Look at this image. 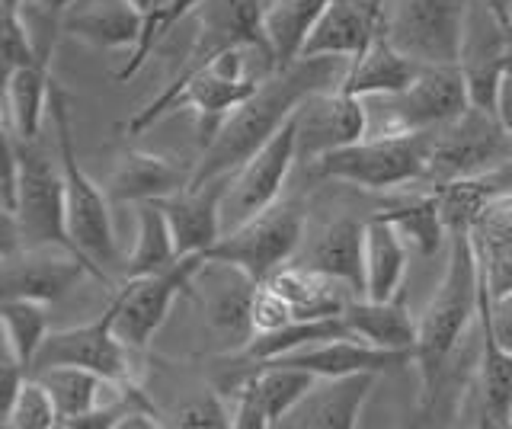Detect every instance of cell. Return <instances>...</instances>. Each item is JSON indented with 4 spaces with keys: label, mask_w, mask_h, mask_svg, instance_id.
I'll return each mask as SVG.
<instances>
[{
    "label": "cell",
    "mask_w": 512,
    "mask_h": 429,
    "mask_svg": "<svg viewBox=\"0 0 512 429\" xmlns=\"http://www.w3.org/2000/svg\"><path fill=\"white\" fill-rule=\"evenodd\" d=\"M346 71H349V58L320 55V58H298L292 65L279 68L276 74H269L234 113L224 116L215 135L202 145L199 161L192 167L189 186L234 173L250 154L260 151L298 113V106L311 93L343 87Z\"/></svg>",
    "instance_id": "cell-1"
},
{
    "label": "cell",
    "mask_w": 512,
    "mask_h": 429,
    "mask_svg": "<svg viewBox=\"0 0 512 429\" xmlns=\"http://www.w3.org/2000/svg\"><path fill=\"white\" fill-rule=\"evenodd\" d=\"M279 71V61L272 55L269 42H237L218 52L208 65L192 71L186 81H173L157 97L138 109L125 122L128 135H141L154 122L176 113V109H192L202 122V145L215 135L224 116L244 103L250 93L260 87L269 74Z\"/></svg>",
    "instance_id": "cell-2"
},
{
    "label": "cell",
    "mask_w": 512,
    "mask_h": 429,
    "mask_svg": "<svg viewBox=\"0 0 512 429\" xmlns=\"http://www.w3.org/2000/svg\"><path fill=\"white\" fill-rule=\"evenodd\" d=\"M480 317V263L468 228L448 231V263L436 295L420 314V333L413 346V365L420 372V401L432 404L442 391L455 353L471 337Z\"/></svg>",
    "instance_id": "cell-3"
},
{
    "label": "cell",
    "mask_w": 512,
    "mask_h": 429,
    "mask_svg": "<svg viewBox=\"0 0 512 429\" xmlns=\"http://www.w3.org/2000/svg\"><path fill=\"white\" fill-rule=\"evenodd\" d=\"M48 116H52L55 151H58L61 177H64V205H68L71 241L80 250V257L96 269V279L109 282L106 266L116 263L112 199L106 189L80 167V157L74 148V129H71V100L55 81H52V100H48Z\"/></svg>",
    "instance_id": "cell-4"
},
{
    "label": "cell",
    "mask_w": 512,
    "mask_h": 429,
    "mask_svg": "<svg viewBox=\"0 0 512 429\" xmlns=\"http://www.w3.org/2000/svg\"><path fill=\"white\" fill-rule=\"evenodd\" d=\"M432 132L413 135H365L346 148H336L311 164L314 177L336 180L368 189V193H388V189L413 186L426 180Z\"/></svg>",
    "instance_id": "cell-5"
},
{
    "label": "cell",
    "mask_w": 512,
    "mask_h": 429,
    "mask_svg": "<svg viewBox=\"0 0 512 429\" xmlns=\"http://www.w3.org/2000/svg\"><path fill=\"white\" fill-rule=\"evenodd\" d=\"M368 135L436 132L471 106L468 81L458 65H423L416 81L400 93L368 97Z\"/></svg>",
    "instance_id": "cell-6"
},
{
    "label": "cell",
    "mask_w": 512,
    "mask_h": 429,
    "mask_svg": "<svg viewBox=\"0 0 512 429\" xmlns=\"http://www.w3.org/2000/svg\"><path fill=\"white\" fill-rule=\"evenodd\" d=\"M7 145L20 164V193L16 212L7 215L16 221L23 247H74L68 231V205H64V177L61 161L39 145V138H20L7 132ZM80 253V250H77Z\"/></svg>",
    "instance_id": "cell-7"
},
{
    "label": "cell",
    "mask_w": 512,
    "mask_h": 429,
    "mask_svg": "<svg viewBox=\"0 0 512 429\" xmlns=\"http://www.w3.org/2000/svg\"><path fill=\"white\" fill-rule=\"evenodd\" d=\"M512 161V135L493 109L468 106L461 116L432 132L429 167L423 186L439 189L455 180H471Z\"/></svg>",
    "instance_id": "cell-8"
},
{
    "label": "cell",
    "mask_w": 512,
    "mask_h": 429,
    "mask_svg": "<svg viewBox=\"0 0 512 429\" xmlns=\"http://www.w3.org/2000/svg\"><path fill=\"white\" fill-rule=\"evenodd\" d=\"M304 212L298 202H276L266 212L247 218L244 225L224 231L205 250V260H221L266 282L279 266L292 263L304 244Z\"/></svg>",
    "instance_id": "cell-9"
},
{
    "label": "cell",
    "mask_w": 512,
    "mask_h": 429,
    "mask_svg": "<svg viewBox=\"0 0 512 429\" xmlns=\"http://www.w3.org/2000/svg\"><path fill=\"white\" fill-rule=\"evenodd\" d=\"M474 0H384L381 36L423 65H458Z\"/></svg>",
    "instance_id": "cell-10"
},
{
    "label": "cell",
    "mask_w": 512,
    "mask_h": 429,
    "mask_svg": "<svg viewBox=\"0 0 512 429\" xmlns=\"http://www.w3.org/2000/svg\"><path fill=\"white\" fill-rule=\"evenodd\" d=\"M205 263V253H186L170 269H160L151 276L125 279L122 289L112 295V311H116V333L125 346L144 349L154 333L164 327L173 301L180 295H192V279Z\"/></svg>",
    "instance_id": "cell-11"
},
{
    "label": "cell",
    "mask_w": 512,
    "mask_h": 429,
    "mask_svg": "<svg viewBox=\"0 0 512 429\" xmlns=\"http://www.w3.org/2000/svg\"><path fill=\"white\" fill-rule=\"evenodd\" d=\"M295 164H298V148H295V116H292L260 151L250 154L247 161L231 173L228 189H224V202H221L224 231L244 225L247 218L266 212L269 205H276Z\"/></svg>",
    "instance_id": "cell-12"
},
{
    "label": "cell",
    "mask_w": 512,
    "mask_h": 429,
    "mask_svg": "<svg viewBox=\"0 0 512 429\" xmlns=\"http://www.w3.org/2000/svg\"><path fill=\"white\" fill-rule=\"evenodd\" d=\"M132 353L135 349L125 346L116 333V311L106 305L103 317H96L90 324L48 333L36 362H32V375L52 369V365H80V369H90L116 381H135Z\"/></svg>",
    "instance_id": "cell-13"
},
{
    "label": "cell",
    "mask_w": 512,
    "mask_h": 429,
    "mask_svg": "<svg viewBox=\"0 0 512 429\" xmlns=\"http://www.w3.org/2000/svg\"><path fill=\"white\" fill-rule=\"evenodd\" d=\"M368 135V106L346 90L311 93L295 113V148L301 164H314L324 154L346 148Z\"/></svg>",
    "instance_id": "cell-14"
},
{
    "label": "cell",
    "mask_w": 512,
    "mask_h": 429,
    "mask_svg": "<svg viewBox=\"0 0 512 429\" xmlns=\"http://www.w3.org/2000/svg\"><path fill=\"white\" fill-rule=\"evenodd\" d=\"M96 269L71 247H20L4 253V298H32L55 305Z\"/></svg>",
    "instance_id": "cell-15"
},
{
    "label": "cell",
    "mask_w": 512,
    "mask_h": 429,
    "mask_svg": "<svg viewBox=\"0 0 512 429\" xmlns=\"http://www.w3.org/2000/svg\"><path fill=\"white\" fill-rule=\"evenodd\" d=\"M263 10H266V0H205V4L192 13L196 36H192V45L173 81H186L192 71L208 65V61L228 49V45L263 42L266 39Z\"/></svg>",
    "instance_id": "cell-16"
},
{
    "label": "cell",
    "mask_w": 512,
    "mask_h": 429,
    "mask_svg": "<svg viewBox=\"0 0 512 429\" xmlns=\"http://www.w3.org/2000/svg\"><path fill=\"white\" fill-rule=\"evenodd\" d=\"M506 58H509L506 23L496 17L484 0H474L468 23H464V39L458 55V68L464 71L474 106L493 109L496 90H500V81L506 74Z\"/></svg>",
    "instance_id": "cell-17"
},
{
    "label": "cell",
    "mask_w": 512,
    "mask_h": 429,
    "mask_svg": "<svg viewBox=\"0 0 512 429\" xmlns=\"http://www.w3.org/2000/svg\"><path fill=\"white\" fill-rule=\"evenodd\" d=\"M378 375H340V378H314L308 394L285 413L279 426L285 429H356L362 423V410L375 391Z\"/></svg>",
    "instance_id": "cell-18"
},
{
    "label": "cell",
    "mask_w": 512,
    "mask_h": 429,
    "mask_svg": "<svg viewBox=\"0 0 512 429\" xmlns=\"http://www.w3.org/2000/svg\"><path fill=\"white\" fill-rule=\"evenodd\" d=\"M196 282H199V292L192 289V298H199L208 324L244 346L253 337L250 308H253V295L260 282L250 273H244V269L221 263V260H205L196 273Z\"/></svg>",
    "instance_id": "cell-19"
},
{
    "label": "cell",
    "mask_w": 512,
    "mask_h": 429,
    "mask_svg": "<svg viewBox=\"0 0 512 429\" xmlns=\"http://www.w3.org/2000/svg\"><path fill=\"white\" fill-rule=\"evenodd\" d=\"M381 36L378 0H330L320 13L314 33L304 42L301 58H359Z\"/></svg>",
    "instance_id": "cell-20"
},
{
    "label": "cell",
    "mask_w": 512,
    "mask_h": 429,
    "mask_svg": "<svg viewBox=\"0 0 512 429\" xmlns=\"http://www.w3.org/2000/svg\"><path fill=\"white\" fill-rule=\"evenodd\" d=\"M269 362L295 365V369H304L317 378H340V375H359V372L384 375V372L404 369V365H413V353L378 349V346L365 343L359 337H336V340H324V343L295 349V353L269 359Z\"/></svg>",
    "instance_id": "cell-21"
},
{
    "label": "cell",
    "mask_w": 512,
    "mask_h": 429,
    "mask_svg": "<svg viewBox=\"0 0 512 429\" xmlns=\"http://www.w3.org/2000/svg\"><path fill=\"white\" fill-rule=\"evenodd\" d=\"M228 180L231 173H224V177L205 180L199 186H186L180 193L160 199V209L167 212L180 257H186V253H205L224 234L221 202Z\"/></svg>",
    "instance_id": "cell-22"
},
{
    "label": "cell",
    "mask_w": 512,
    "mask_h": 429,
    "mask_svg": "<svg viewBox=\"0 0 512 429\" xmlns=\"http://www.w3.org/2000/svg\"><path fill=\"white\" fill-rule=\"evenodd\" d=\"M144 29V17L128 0H71L61 10V33L100 52H132Z\"/></svg>",
    "instance_id": "cell-23"
},
{
    "label": "cell",
    "mask_w": 512,
    "mask_h": 429,
    "mask_svg": "<svg viewBox=\"0 0 512 429\" xmlns=\"http://www.w3.org/2000/svg\"><path fill=\"white\" fill-rule=\"evenodd\" d=\"M298 263L320 269V273L349 282L362 295L365 285V221L336 218L320 225L311 237H304Z\"/></svg>",
    "instance_id": "cell-24"
},
{
    "label": "cell",
    "mask_w": 512,
    "mask_h": 429,
    "mask_svg": "<svg viewBox=\"0 0 512 429\" xmlns=\"http://www.w3.org/2000/svg\"><path fill=\"white\" fill-rule=\"evenodd\" d=\"M192 183V170L180 167L173 157L151 154V151H125L116 170H112L106 193L119 205L138 202H160L173 193H180Z\"/></svg>",
    "instance_id": "cell-25"
},
{
    "label": "cell",
    "mask_w": 512,
    "mask_h": 429,
    "mask_svg": "<svg viewBox=\"0 0 512 429\" xmlns=\"http://www.w3.org/2000/svg\"><path fill=\"white\" fill-rule=\"evenodd\" d=\"M269 289H276L288 305H292L295 317H333L343 314L352 301L359 298V292L349 282L320 273L298 260L279 266L276 273L266 279Z\"/></svg>",
    "instance_id": "cell-26"
},
{
    "label": "cell",
    "mask_w": 512,
    "mask_h": 429,
    "mask_svg": "<svg viewBox=\"0 0 512 429\" xmlns=\"http://www.w3.org/2000/svg\"><path fill=\"white\" fill-rule=\"evenodd\" d=\"M423 71V61H416L404 49H397L394 42L378 36L368 49L349 61V71L343 77V87L352 97H384V93H400L416 81V74Z\"/></svg>",
    "instance_id": "cell-27"
},
{
    "label": "cell",
    "mask_w": 512,
    "mask_h": 429,
    "mask_svg": "<svg viewBox=\"0 0 512 429\" xmlns=\"http://www.w3.org/2000/svg\"><path fill=\"white\" fill-rule=\"evenodd\" d=\"M410 244L397 231L394 221L381 212L365 221V285L362 295L375 301H391L400 295L407 276Z\"/></svg>",
    "instance_id": "cell-28"
},
{
    "label": "cell",
    "mask_w": 512,
    "mask_h": 429,
    "mask_svg": "<svg viewBox=\"0 0 512 429\" xmlns=\"http://www.w3.org/2000/svg\"><path fill=\"white\" fill-rule=\"evenodd\" d=\"M349 333L378 349H397V353H413L420 321H413V314L404 305V295L391 301H375L359 295L343 311Z\"/></svg>",
    "instance_id": "cell-29"
},
{
    "label": "cell",
    "mask_w": 512,
    "mask_h": 429,
    "mask_svg": "<svg viewBox=\"0 0 512 429\" xmlns=\"http://www.w3.org/2000/svg\"><path fill=\"white\" fill-rule=\"evenodd\" d=\"M471 237L490 295L512 292V196L490 202L471 225Z\"/></svg>",
    "instance_id": "cell-30"
},
{
    "label": "cell",
    "mask_w": 512,
    "mask_h": 429,
    "mask_svg": "<svg viewBox=\"0 0 512 429\" xmlns=\"http://www.w3.org/2000/svg\"><path fill=\"white\" fill-rule=\"evenodd\" d=\"M48 100H52V74H48L45 61L7 71L4 77L7 132L20 138H39L42 122L48 116Z\"/></svg>",
    "instance_id": "cell-31"
},
{
    "label": "cell",
    "mask_w": 512,
    "mask_h": 429,
    "mask_svg": "<svg viewBox=\"0 0 512 429\" xmlns=\"http://www.w3.org/2000/svg\"><path fill=\"white\" fill-rule=\"evenodd\" d=\"M330 0H266L263 10V36L276 55L279 68L301 58L304 42L314 33L320 13Z\"/></svg>",
    "instance_id": "cell-32"
},
{
    "label": "cell",
    "mask_w": 512,
    "mask_h": 429,
    "mask_svg": "<svg viewBox=\"0 0 512 429\" xmlns=\"http://www.w3.org/2000/svg\"><path fill=\"white\" fill-rule=\"evenodd\" d=\"M132 209H135V244L132 253L125 257V279L170 269L180 260V247H176L167 212L160 209V202H138Z\"/></svg>",
    "instance_id": "cell-33"
},
{
    "label": "cell",
    "mask_w": 512,
    "mask_h": 429,
    "mask_svg": "<svg viewBox=\"0 0 512 429\" xmlns=\"http://www.w3.org/2000/svg\"><path fill=\"white\" fill-rule=\"evenodd\" d=\"M0 321H4V349H10L32 375V362H36L45 337L52 333L48 305L32 298H4Z\"/></svg>",
    "instance_id": "cell-34"
},
{
    "label": "cell",
    "mask_w": 512,
    "mask_h": 429,
    "mask_svg": "<svg viewBox=\"0 0 512 429\" xmlns=\"http://www.w3.org/2000/svg\"><path fill=\"white\" fill-rule=\"evenodd\" d=\"M388 221H394L397 231L404 234V241L416 250L429 257L442 247V241H448V228H445V218L439 209V196L436 189H426V193L413 196L410 202H400L394 209H384L381 212Z\"/></svg>",
    "instance_id": "cell-35"
},
{
    "label": "cell",
    "mask_w": 512,
    "mask_h": 429,
    "mask_svg": "<svg viewBox=\"0 0 512 429\" xmlns=\"http://www.w3.org/2000/svg\"><path fill=\"white\" fill-rule=\"evenodd\" d=\"M0 426L4 429H58L61 413L55 407V397L36 375L23 381L20 394L10 404L7 413H0Z\"/></svg>",
    "instance_id": "cell-36"
},
{
    "label": "cell",
    "mask_w": 512,
    "mask_h": 429,
    "mask_svg": "<svg viewBox=\"0 0 512 429\" xmlns=\"http://www.w3.org/2000/svg\"><path fill=\"white\" fill-rule=\"evenodd\" d=\"M205 4V0H170L167 4V10L160 13V17L151 23V26H144V33H141V39H138V45L132 52H128V58H125V65L116 71V81L119 84H125V81H132V77L148 65V58H151V52L157 49V42L164 39L170 29L176 26V23H183V20H189L192 13H196L199 7Z\"/></svg>",
    "instance_id": "cell-37"
},
{
    "label": "cell",
    "mask_w": 512,
    "mask_h": 429,
    "mask_svg": "<svg viewBox=\"0 0 512 429\" xmlns=\"http://www.w3.org/2000/svg\"><path fill=\"white\" fill-rule=\"evenodd\" d=\"M173 420H167V426H192V429H224V426H234L231 417V404L218 388L199 394L186 401L183 407H176L170 413Z\"/></svg>",
    "instance_id": "cell-38"
},
{
    "label": "cell",
    "mask_w": 512,
    "mask_h": 429,
    "mask_svg": "<svg viewBox=\"0 0 512 429\" xmlns=\"http://www.w3.org/2000/svg\"><path fill=\"white\" fill-rule=\"evenodd\" d=\"M250 321H253V333H272V330L298 321V317H295L292 305H288L276 289H269L266 282H260L256 285V295H253Z\"/></svg>",
    "instance_id": "cell-39"
},
{
    "label": "cell",
    "mask_w": 512,
    "mask_h": 429,
    "mask_svg": "<svg viewBox=\"0 0 512 429\" xmlns=\"http://www.w3.org/2000/svg\"><path fill=\"white\" fill-rule=\"evenodd\" d=\"M480 321H484L503 349L512 353V292L490 295L484 276H480Z\"/></svg>",
    "instance_id": "cell-40"
},
{
    "label": "cell",
    "mask_w": 512,
    "mask_h": 429,
    "mask_svg": "<svg viewBox=\"0 0 512 429\" xmlns=\"http://www.w3.org/2000/svg\"><path fill=\"white\" fill-rule=\"evenodd\" d=\"M493 113L500 116V122L506 125V132L512 135V74L506 71L500 90H496V103H493Z\"/></svg>",
    "instance_id": "cell-41"
},
{
    "label": "cell",
    "mask_w": 512,
    "mask_h": 429,
    "mask_svg": "<svg viewBox=\"0 0 512 429\" xmlns=\"http://www.w3.org/2000/svg\"><path fill=\"white\" fill-rule=\"evenodd\" d=\"M128 4H132L141 13V17H144V26H151L160 17V13L167 10L170 0H128ZM141 33H144V29H141Z\"/></svg>",
    "instance_id": "cell-42"
},
{
    "label": "cell",
    "mask_w": 512,
    "mask_h": 429,
    "mask_svg": "<svg viewBox=\"0 0 512 429\" xmlns=\"http://www.w3.org/2000/svg\"><path fill=\"white\" fill-rule=\"evenodd\" d=\"M484 4L500 17L503 23H509V7H512V0H484Z\"/></svg>",
    "instance_id": "cell-43"
},
{
    "label": "cell",
    "mask_w": 512,
    "mask_h": 429,
    "mask_svg": "<svg viewBox=\"0 0 512 429\" xmlns=\"http://www.w3.org/2000/svg\"><path fill=\"white\" fill-rule=\"evenodd\" d=\"M36 4H42V7H48V10H55V13H61L64 7L71 4V0H36Z\"/></svg>",
    "instance_id": "cell-44"
},
{
    "label": "cell",
    "mask_w": 512,
    "mask_h": 429,
    "mask_svg": "<svg viewBox=\"0 0 512 429\" xmlns=\"http://www.w3.org/2000/svg\"><path fill=\"white\" fill-rule=\"evenodd\" d=\"M506 36H509V49H512V7H509V23H506Z\"/></svg>",
    "instance_id": "cell-45"
},
{
    "label": "cell",
    "mask_w": 512,
    "mask_h": 429,
    "mask_svg": "<svg viewBox=\"0 0 512 429\" xmlns=\"http://www.w3.org/2000/svg\"><path fill=\"white\" fill-rule=\"evenodd\" d=\"M506 71L512 74V49H509V58H506Z\"/></svg>",
    "instance_id": "cell-46"
},
{
    "label": "cell",
    "mask_w": 512,
    "mask_h": 429,
    "mask_svg": "<svg viewBox=\"0 0 512 429\" xmlns=\"http://www.w3.org/2000/svg\"><path fill=\"white\" fill-rule=\"evenodd\" d=\"M378 4H384V0H378Z\"/></svg>",
    "instance_id": "cell-47"
}]
</instances>
